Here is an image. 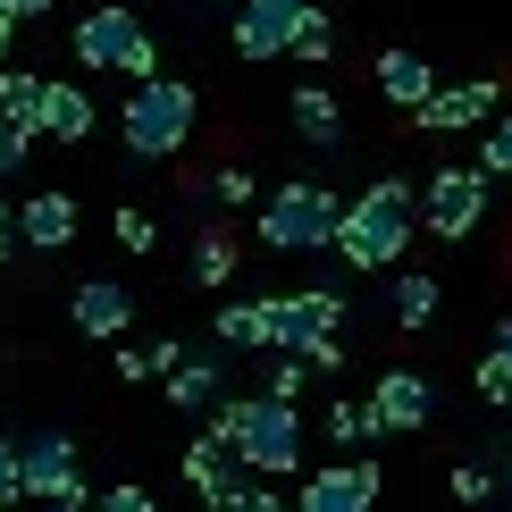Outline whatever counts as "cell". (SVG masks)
<instances>
[{
  "label": "cell",
  "mask_w": 512,
  "mask_h": 512,
  "mask_svg": "<svg viewBox=\"0 0 512 512\" xmlns=\"http://www.w3.org/2000/svg\"><path fill=\"white\" fill-rule=\"evenodd\" d=\"M412 227H420V194L403 177H378V185H361V194L336 210V252H345L353 269H395L403 261V244H412Z\"/></svg>",
  "instance_id": "cell-1"
},
{
  "label": "cell",
  "mask_w": 512,
  "mask_h": 512,
  "mask_svg": "<svg viewBox=\"0 0 512 512\" xmlns=\"http://www.w3.org/2000/svg\"><path fill=\"white\" fill-rule=\"evenodd\" d=\"M210 429L244 454V471L261 479H294L303 471V412L286 395H236V403H210Z\"/></svg>",
  "instance_id": "cell-2"
},
{
  "label": "cell",
  "mask_w": 512,
  "mask_h": 512,
  "mask_svg": "<svg viewBox=\"0 0 512 512\" xmlns=\"http://www.w3.org/2000/svg\"><path fill=\"white\" fill-rule=\"evenodd\" d=\"M194 118H202L194 84H177V76L152 68V76H135V93H126L118 135H126V152H135V160H168V152L194 143Z\"/></svg>",
  "instance_id": "cell-3"
},
{
  "label": "cell",
  "mask_w": 512,
  "mask_h": 512,
  "mask_svg": "<svg viewBox=\"0 0 512 512\" xmlns=\"http://www.w3.org/2000/svg\"><path fill=\"white\" fill-rule=\"evenodd\" d=\"M336 202L328 185H311V177H294V185H277V194L261 202V244L269 252H319L336 236Z\"/></svg>",
  "instance_id": "cell-4"
},
{
  "label": "cell",
  "mask_w": 512,
  "mask_h": 512,
  "mask_svg": "<svg viewBox=\"0 0 512 512\" xmlns=\"http://www.w3.org/2000/svg\"><path fill=\"white\" fill-rule=\"evenodd\" d=\"M68 51L84 59V68H118V76H152L160 68V51H152V34H143V17L135 9H93V17H76V34H68Z\"/></svg>",
  "instance_id": "cell-5"
},
{
  "label": "cell",
  "mask_w": 512,
  "mask_h": 512,
  "mask_svg": "<svg viewBox=\"0 0 512 512\" xmlns=\"http://www.w3.org/2000/svg\"><path fill=\"white\" fill-rule=\"evenodd\" d=\"M487 168H437L429 177V194H420V227L445 244H462V236H479V219H487Z\"/></svg>",
  "instance_id": "cell-6"
},
{
  "label": "cell",
  "mask_w": 512,
  "mask_h": 512,
  "mask_svg": "<svg viewBox=\"0 0 512 512\" xmlns=\"http://www.w3.org/2000/svg\"><path fill=\"white\" fill-rule=\"evenodd\" d=\"M17 479H26V496H42V504H93V487H84V471H76V437L68 429H42V437H26L17 445Z\"/></svg>",
  "instance_id": "cell-7"
},
{
  "label": "cell",
  "mask_w": 512,
  "mask_h": 512,
  "mask_svg": "<svg viewBox=\"0 0 512 512\" xmlns=\"http://www.w3.org/2000/svg\"><path fill=\"white\" fill-rule=\"evenodd\" d=\"M496 93H504V84H487V76H479V84H429L403 118H412L420 135H462V126H487V118H496Z\"/></svg>",
  "instance_id": "cell-8"
},
{
  "label": "cell",
  "mask_w": 512,
  "mask_h": 512,
  "mask_svg": "<svg viewBox=\"0 0 512 512\" xmlns=\"http://www.w3.org/2000/svg\"><path fill=\"white\" fill-rule=\"evenodd\" d=\"M269 311H277V353H303V345H319V336H336V328H345V303H336L328 286L269 294Z\"/></svg>",
  "instance_id": "cell-9"
},
{
  "label": "cell",
  "mask_w": 512,
  "mask_h": 512,
  "mask_svg": "<svg viewBox=\"0 0 512 512\" xmlns=\"http://www.w3.org/2000/svg\"><path fill=\"white\" fill-rule=\"evenodd\" d=\"M378 462H328V471H311L303 487H294V504L303 512H370L378 504Z\"/></svg>",
  "instance_id": "cell-10"
},
{
  "label": "cell",
  "mask_w": 512,
  "mask_h": 512,
  "mask_svg": "<svg viewBox=\"0 0 512 512\" xmlns=\"http://www.w3.org/2000/svg\"><path fill=\"white\" fill-rule=\"evenodd\" d=\"M185 479H194V496H202V504H244V487H252L244 454H236V445H227L219 429L185 445Z\"/></svg>",
  "instance_id": "cell-11"
},
{
  "label": "cell",
  "mask_w": 512,
  "mask_h": 512,
  "mask_svg": "<svg viewBox=\"0 0 512 512\" xmlns=\"http://www.w3.org/2000/svg\"><path fill=\"white\" fill-rule=\"evenodd\" d=\"M370 412H378V437H403V429H429V412H437V387L420 370H387L370 387Z\"/></svg>",
  "instance_id": "cell-12"
},
{
  "label": "cell",
  "mask_w": 512,
  "mask_h": 512,
  "mask_svg": "<svg viewBox=\"0 0 512 512\" xmlns=\"http://www.w3.org/2000/svg\"><path fill=\"white\" fill-rule=\"evenodd\" d=\"M68 319H76L84 336H101V345H110V336L135 328V294H126L118 277H84V286L68 294Z\"/></svg>",
  "instance_id": "cell-13"
},
{
  "label": "cell",
  "mask_w": 512,
  "mask_h": 512,
  "mask_svg": "<svg viewBox=\"0 0 512 512\" xmlns=\"http://www.w3.org/2000/svg\"><path fill=\"white\" fill-rule=\"evenodd\" d=\"M303 9H311V0H236V51L244 59H277Z\"/></svg>",
  "instance_id": "cell-14"
},
{
  "label": "cell",
  "mask_w": 512,
  "mask_h": 512,
  "mask_svg": "<svg viewBox=\"0 0 512 512\" xmlns=\"http://www.w3.org/2000/svg\"><path fill=\"white\" fill-rule=\"evenodd\" d=\"M9 219H17V244L34 252L76 244V194H26V210H9Z\"/></svg>",
  "instance_id": "cell-15"
},
{
  "label": "cell",
  "mask_w": 512,
  "mask_h": 512,
  "mask_svg": "<svg viewBox=\"0 0 512 512\" xmlns=\"http://www.w3.org/2000/svg\"><path fill=\"white\" fill-rule=\"evenodd\" d=\"M84 135H93V93L84 84H42L34 143H84Z\"/></svg>",
  "instance_id": "cell-16"
},
{
  "label": "cell",
  "mask_w": 512,
  "mask_h": 512,
  "mask_svg": "<svg viewBox=\"0 0 512 512\" xmlns=\"http://www.w3.org/2000/svg\"><path fill=\"white\" fill-rule=\"evenodd\" d=\"M294 135L311 152H345V110H336L328 84H294Z\"/></svg>",
  "instance_id": "cell-17"
},
{
  "label": "cell",
  "mask_w": 512,
  "mask_h": 512,
  "mask_svg": "<svg viewBox=\"0 0 512 512\" xmlns=\"http://www.w3.org/2000/svg\"><path fill=\"white\" fill-rule=\"evenodd\" d=\"M219 345H236V353H277V311L269 303H219Z\"/></svg>",
  "instance_id": "cell-18"
},
{
  "label": "cell",
  "mask_w": 512,
  "mask_h": 512,
  "mask_svg": "<svg viewBox=\"0 0 512 512\" xmlns=\"http://www.w3.org/2000/svg\"><path fill=\"white\" fill-rule=\"evenodd\" d=\"M429 84H437V68H429L420 51H378V93H387L395 110H412V101L429 93Z\"/></svg>",
  "instance_id": "cell-19"
},
{
  "label": "cell",
  "mask_w": 512,
  "mask_h": 512,
  "mask_svg": "<svg viewBox=\"0 0 512 512\" xmlns=\"http://www.w3.org/2000/svg\"><path fill=\"white\" fill-rule=\"evenodd\" d=\"M168 403H177V412H210V403H219V361H168Z\"/></svg>",
  "instance_id": "cell-20"
},
{
  "label": "cell",
  "mask_w": 512,
  "mask_h": 512,
  "mask_svg": "<svg viewBox=\"0 0 512 512\" xmlns=\"http://www.w3.org/2000/svg\"><path fill=\"white\" fill-rule=\"evenodd\" d=\"M42 84H51V76H34V68H0V118L34 135V118H42Z\"/></svg>",
  "instance_id": "cell-21"
},
{
  "label": "cell",
  "mask_w": 512,
  "mask_h": 512,
  "mask_svg": "<svg viewBox=\"0 0 512 512\" xmlns=\"http://www.w3.org/2000/svg\"><path fill=\"white\" fill-rule=\"evenodd\" d=\"M429 319H437V277L395 269V328H429Z\"/></svg>",
  "instance_id": "cell-22"
},
{
  "label": "cell",
  "mask_w": 512,
  "mask_h": 512,
  "mask_svg": "<svg viewBox=\"0 0 512 512\" xmlns=\"http://www.w3.org/2000/svg\"><path fill=\"white\" fill-rule=\"evenodd\" d=\"M286 51L303 59V68H328V59H336V26H328V17H319V0H311L303 17H294V34H286Z\"/></svg>",
  "instance_id": "cell-23"
},
{
  "label": "cell",
  "mask_w": 512,
  "mask_h": 512,
  "mask_svg": "<svg viewBox=\"0 0 512 512\" xmlns=\"http://www.w3.org/2000/svg\"><path fill=\"white\" fill-rule=\"evenodd\" d=\"M227 277H236V236L210 227V236L194 244V286H227Z\"/></svg>",
  "instance_id": "cell-24"
},
{
  "label": "cell",
  "mask_w": 512,
  "mask_h": 512,
  "mask_svg": "<svg viewBox=\"0 0 512 512\" xmlns=\"http://www.w3.org/2000/svg\"><path fill=\"white\" fill-rule=\"evenodd\" d=\"M479 395H487V403H512V319L496 328V353L479 361Z\"/></svg>",
  "instance_id": "cell-25"
},
{
  "label": "cell",
  "mask_w": 512,
  "mask_h": 512,
  "mask_svg": "<svg viewBox=\"0 0 512 512\" xmlns=\"http://www.w3.org/2000/svg\"><path fill=\"white\" fill-rule=\"evenodd\" d=\"M168 361H185V345H168V336H160V345H126L118 353V378H135V387H143V378H160Z\"/></svg>",
  "instance_id": "cell-26"
},
{
  "label": "cell",
  "mask_w": 512,
  "mask_h": 512,
  "mask_svg": "<svg viewBox=\"0 0 512 512\" xmlns=\"http://www.w3.org/2000/svg\"><path fill=\"white\" fill-rule=\"evenodd\" d=\"M328 437L336 445H370L378 437V412H370V403H328Z\"/></svg>",
  "instance_id": "cell-27"
},
{
  "label": "cell",
  "mask_w": 512,
  "mask_h": 512,
  "mask_svg": "<svg viewBox=\"0 0 512 512\" xmlns=\"http://www.w3.org/2000/svg\"><path fill=\"white\" fill-rule=\"evenodd\" d=\"M118 244L126 252H160V219L152 210H118Z\"/></svg>",
  "instance_id": "cell-28"
},
{
  "label": "cell",
  "mask_w": 512,
  "mask_h": 512,
  "mask_svg": "<svg viewBox=\"0 0 512 512\" xmlns=\"http://www.w3.org/2000/svg\"><path fill=\"white\" fill-rule=\"evenodd\" d=\"M479 168H487V177H512V118H496V126H487V143H479Z\"/></svg>",
  "instance_id": "cell-29"
},
{
  "label": "cell",
  "mask_w": 512,
  "mask_h": 512,
  "mask_svg": "<svg viewBox=\"0 0 512 512\" xmlns=\"http://www.w3.org/2000/svg\"><path fill=\"white\" fill-rule=\"evenodd\" d=\"M303 387H311V361H303V353H286V361H277V370H269V395L303 403Z\"/></svg>",
  "instance_id": "cell-30"
},
{
  "label": "cell",
  "mask_w": 512,
  "mask_h": 512,
  "mask_svg": "<svg viewBox=\"0 0 512 512\" xmlns=\"http://www.w3.org/2000/svg\"><path fill=\"white\" fill-rule=\"evenodd\" d=\"M210 194H219L227 210H244V202H252V168H244V160H227L219 177H210Z\"/></svg>",
  "instance_id": "cell-31"
},
{
  "label": "cell",
  "mask_w": 512,
  "mask_h": 512,
  "mask_svg": "<svg viewBox=\"0 0 512 512\" xmlns=\"http://www.w3.org/2000/svg\"><path fill=\"white\" fill-rule=\"evenodd\" d=\"M26 152H34V135L0 118V177H17V168H26Z\"/></svg>",
  "instance_id": "cell-32"
},
{
  "label": "cell",
  "mask_w": 512,
  "mask_h": 512,
  "mask_svg": "<svg viewBox=\"0 0 512 512\" xmlns=\"http://www.w3.org/2000/svg\"><path fill=\"white\" fill-rule=\"evenodd\" d=\"M487 496H496V479H487V471H471V462H462V471H454V504H487Z\"/></svg>",
  "instance_id": "cell-33"
},
{
  "label": "cell",
  "mask_w": 512,
  "mask_h": 512,
  "mask_svg": "<svg viewBox=\"0 0 512 512\" xmlns=\"http://www.w3.org/2000/svg\"><path fill=\"white\" fill-rule=\"evenodd\" d=\"M17 496H26V479H17V445L0 437V504H17Z\"/></svg>",
  "instance_id": "cell-34"
},
{
  "label": "cell",
  "mask_w": 512,
  "mask_h": 512,
  "mask_svg": "<svg viewBox=\"0 0 512 512\" xmlns=\"http://www.w3.org/2000/svg\"><path fill=\"white\" fill-rule=\"evenodd\" d=\"M101 504L110 512H152V487H101Z\"/></svg>",
  "instance_id": "cell-35"
},
{
  "label": "cell",
  "mask_w": 512,
  "mask_h": 512,
  "mask_svg": "<svg viewBox=\"0 0 512 512\" xmlns=\"http://www.w3.org/2000/svg\"><path fill=\"white\" fill-rule=\"evenodd\" d=\"M17 252V219H9V202H0V261Z\"/></svg>",
  "instance_id": "cell-36"
},
{
  "label": "cell",
  "mask_w": 512,
  "mask_h": 512,
  "mask_svg": "<svg viewBox=\"0 0 512 512\" xmlns=\"http://www.w3.org/2000/svg\"><path fill=\"white\" fill-rule=\"evenodd\" d=\"M9 9H17V17H42V9H51V0H9Z\"/></svg>",
  "instance_id": "cell-37"
},
{
  "label": "cell",
  "mask_w": 512,
  "mask_h": 512,
  "mask_svg": "<svg viewBox=\"0 0 512 512\" xmlns=\"http://www.w3.org/2000/svg\"><path fill=\"white\" fill-rule=\"evenodd\" d=\"M0 34H17V9H9V0H0Z\"/></svg>",
  "instance_id": "cell-38"
},
{
  "label": "cell",
  "mask_w": 512,
  "mask_h": 512,
  "mask_svg": "<svg viewBox=\"0 0 512 512\" xmlns=\"http://www.w3.org/2000/svg\"><path fill=\"white\" fill-rule=\"evenodd\" d=\"M0 59H9V34H0Z\"/></svg>",
  "instance_id": "cell-39"
},
{
  "label": "cell",
  "mask_w": 512,
  "mask_h": 512,
  "mask_svg": "<svg viewBox=\"0 0 512 512\" xmlns=\"http://www.w3.org/2000/svg\"><path fill=\"white\" fill-rule=\"evenodd\" d=\"M219 9H236V0H219Z\"/></svg>",
  "instance_id": "cell-40"
}]
</instances>
